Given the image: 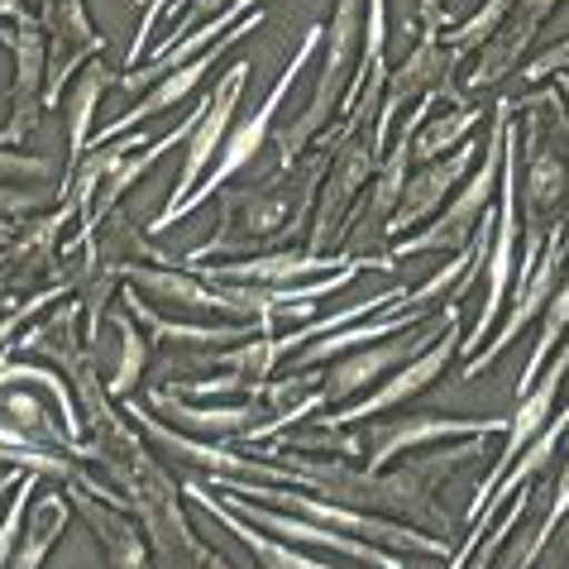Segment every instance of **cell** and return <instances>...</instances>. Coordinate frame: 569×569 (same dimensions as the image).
Listing matches in <instances>:
<instances>
[{
	"label": "cell",
	"mask_w": 569,
	"mask_h": 569,
	"mask_svg": "<svg viewBox=\"0 0 569 569\" xmlns=\"http://www.w3.org/2000/svg\"><path fill=\"white\" fill-rule=\"evenodd\" d=\"M488 450H493V436L446 440L440 450L417 455V460H407L398 469H369V465L340 460V455H330V460H311V455H297V450H263V460L288 469L292 488H307V493H316V498L345 502V508H359V512L407 521V527H421V531H431V536L446 541V536L455 531V521L436 502V493L460 469L483 465Z\"/></svg>",
	"instance_id": "obj_1"
},
{
	"label": "cell",
	"mask_w": 569,
	"mask_h": 569,
	"mask_svg": "<svg viewBox=\"0 0 569 569\" xmlns=\"http://www.w3.org/2000/svg\"><path fill=\"white\" fill-rule=\"evenodd\" d=\"M330 144L336 134H321L316 144L302 153V163L288 172H268L259 187H230L220 192V226L207 244H197L192 254H178L182 263H211V259H244V254H263V249H282L292 234L307 230V216L316 207V192L326 182L330 168Z\"/></svg>",
	"instance_id": "obj_2"
},
{
	"label": "cell",
	"mask_w": 569,
	"mask_h": 569,
	"mask_svg": "<svg viewBox=\"0 0 569 569\" xmlns=\"http://www.w3.org/2000/svg\"><path fill=\"white\" fill-rule=\"evenodd\" d=\"M527 134L517 139V201L527 211V249L521 263H536L546 230L569 220V106L565 91H541L521 101Z\"/></svg>",
	"instance_id": "obj_3"
},
{
	"label": "cell",
	"mask_w": 569,
	"mask_h": 569,
	"mask_svg": "<svg viewBox=\"0 0 569 569\" xmlns=\"http://www.w3.org/2000/svg\"><path fill=\"white\" fill-rule=\"evenodd\" d=\"M363 20H369V0H336V14H330L326 43H321L326 62H321V77H316L311 101L292 124H282V130H273V139H268L273 172H288V168L302 163V153L326 134L330 116H340L345 91H350L359 53H363Z\"/></svg>",
	"instance_id": "obj_4"
},
{
	"label": "cell",
	"mask_w": 569,
	"mask_h": 569,
	"mask_svg": "<svg viewBox=\"0 0 569 569\" xmlns=\"http://www.w3.org/2000/svg\"><path fill=\"white\" fill-rule=\"evenodd\" d=\"M508 124H512V101H498L493 106V130L483 139V153L473 163L469 178L455 187L450 201L440 207L421 230L402 234V240L388 244V259H412V254H460V249L479 234V226L488 220L498 201V178H502V139H508Z\"/></svg>",
	"instance_id": "obj_5"
},
{
	"label": "cell",
	"mask_w": 569,
	"mask_h": 569,
	"mask_svg": "<svg viewBox=\"0 0 569 569\" xmlns=\"http://www.w3.org/2000/svg\"><path fill=\"white\" fill-rule=\"evenodd\" d=\"M436 101L440 97H421L412 116L402 120V130H398V139H392V149L383 153V163H378L373 182L359 192L350 220H345L340 254H350V259H363V254L388 259V249H383L388 244V220H392V211H398V201L407 192V178H412V134H417V124L436 110Z\"/></svg>",
	"instance_id": "obj_6"
},
{
	"label": "cell",
	"mask_w": 569,
	"mask_h": 569,
	"mask_svg": "<svg viewBox=\"0 0 569 569\" xmlns=\"http://www.w3.org/2000/svg\"><path fill=\"white\" fill-rule=\"evenodd\" d=\"M321 43H326V24H307L302 49L292 53V62H288V68H282V77L273 82V91H268V97H263V106L254 110V116H244V120H240V124H234V130L226 134V144H220V158L211 163L207 178H201L197 192H192V197H187L182 207H178V220L192 216V211L201 207V201H216V197H220V187H226L230 178H240V172H244V168L254 163V158L268 149V139H273V116H278V106L288 101L292 82H297V77H302V68L311 62V53L321 49Z\"/></svg>",
	"instance_id": "obj_7"
},
{
	"label": "cell",
	"mask_w": 569,
	"mask_h": 569,
	"mask_svg": "<svg viewBox=\"0 0 569 569\" xmlns=\"http://www.w3.org/2000/svg\"><path fill=\"white\" fill-rule=\"evenodd\" d=\"M249 72H254V62L240 58V62H230V68H226V77H216V87H211V97H207V110H201L197 130H192V139H187L182 172H178V182H172V192H168V207L149 220V234L178 226V207L197 192L201 178L211 172V163L220 158V144H226V134L234 130V110H240V97H244V87H249Z\"/></svg>",
	"instance_id": "obj_8"
},
{
	"label": "cell",
	"mask_w": 569,
	"mask_h": 569,
	"mask_svg": "<svg viewBox=\"0 0 569 569\" xmlns=\"http://www.w3.org/2000/svg\"><path fill=\"white\" fill-rule=\"evenodd\" d=\"M460 316V302H440V316L436 321H426L417 330H402V336H392V340H378V345H363V350H350V355H340V359H330V369L321 373V392H326V402L330 407H340V402H355L363 398L373 383H383L388 373H398L402 363H412L421 350H431V345L446 336V326Z\"/></svg>",
	"instance_id": "obj_9"
},
{
	"label": "cell",
	"mask_w": 569,
	"mask_h": 569,
	"mask_svg": "<svg viewBox=\"0 0 569 569\" xmlns=\"http://www.w3.org/2000/svg\"><path fill=\"white\" fill-rule=\"evenodd\" d=\"M565 268H569V220H556V226L546 230V244H541V254H536V263H521L517 268V282H512V292H508V316H502V326L493 330V345H483L479 355H469L465 383H473V378H479L488 363L508 350L521 330L531 326V316L546 311V302L556 297L560 278H565Z\"/></svg>",
	"instance_id": "obj_10"
},
{
	"label": "cell",
	"mask_w": 569,
	"mask_h": 569,
	"mask_svg": "<svg viewBox=\"0 0 569 569\" xmlns=\"http://www.w3.org/2000/svg\"><path fill=\"white\" fill-rule=\"evenodd\" d=\"M72 220L77 211L68 201L14 220V234L0 244V297H24L62 282V230Z\"/></svg>",
	"instance_id": "obj_11"
},
{
	"label": "cell",
	"mask_w": 569,
	"mask_h": 569,
	"mask_svg": "<svg viewBox=\"0 0 569 569\" xmlns=\"http://www.w3.org/2000/svg\"><path fill=\"white\" fill-rule=\"evenodd\" d=\"M455 350H460V316H455V321L446 326V336H440L431 350H421L412 363H402L398 373H388L383 383H378L373 392H363V398L336 407V412H316V421H321V426H363V421H373V417L392 412V407H402V402L421 398L426 388H436V383H440V373L450 369Z\"/></svg>",
	"instance_id": "obj_12"
},
{
	"label": "cell",
	"mask_w": 569,
	"mask_h": 569,
	"mask_svg": "<svg viewBox=\"0 0 569 569\" xmlns=\"http://www.w3.org/2000/svg\"><path fill=\"white\" fill-rule=\"evenodd\" d=\"M508 417H398V421H363V460L369 469H388L392 460H402L407 450L421 446H446V440H469V436H502Z\"/></svg>",
	"instance_id": "obj_13"
},
{
	"label": "cell",
	"mask_w": 569,
	"mask_h": 569,
	"mask_svg": "<svg viewBox=\"0 0 569 569\" xmlns=\"http://www.w3.org/2000/svg\"><path fill=\"white\" fill-rule=\"evenodd\" d=\"M565 373H569V340L560 345L556 355L546 359V369H541V378L521 392L517 398V407H512V417H508V431H502V450H498V460H493V469H488V479L473 488V498H469V508H465V521L473 527L479 521V512H483V502H488V493L498 488V479L512 469V460L521 450H527V440L541 431V426L556 417V398H560V383H565Z\"/></svg>",
	"instance_id": "obj_14"
},
{
	"label": "cell",
	"mask_w": 569,
	"mask_h": 569,
	"mask_svg": "<svg viewBox=\"0 0 569 569\" xmlns=\"http://www.w3.org/2000/svg\"><path fill=\"white\" fill-rule=\"evenodd\" d=\"M10 58H14V82H10V120L0 130V144L20 149L39 130V116L49 110L43 106V91H49V34H43L34 10L14 14Z\"/></svg>",
	"instance_id": "obj_15"
},
{
	"label": "cell",
	"mask_w": 569,
	"mask_h": 569,
	"mask_svg": "<svg viewBox=\"0 0 569 569\" xmlns=\"http://www.w3.org/2000/svg\"><path fill=\"white\" fill-rule=\"evenodd\" d=\"M220 498H226L230 512H240L244 521H254V527L282 536V541L292 546H316V550H340L345 560H355L359 569H402V556L388 546H373V541H359V536H345V531H330L321 521L311 517H297V512H282V508H268V502H254L244 493H226V488H216Z\"/></svg>",
	"instance_id": "obj_16"
},
{
	"label": "cell",
	"mask_w": 569,
	"mask_h": 569,
	"mask_svg": "<svg viewBox=\"0 0 569 569\" xmlns=\"http://www.w3.org/2000/svg\"><path fill=\"white\" fill-rule=\"evenodd\" d=\"M34 14L49 34V91H43V106H58L62 91L72 87V77L87 68V58L106 53V39L97 34L87 14V0H34Z\"/></svg>",
	"instance_id": "obj_17"
},
{
	"label": "cell",
	"mask_w": 569,
	"mask_h": 569,
	"mask_svg": "<svg viewBox=\"0 0 569 569\" xmlns=\"http://www.w3.org/2000/svg\"><path fill=\"white\" fill-rule=\"evenodd\" d=\"M259 24H263V6H254V10H249L240 24L230 29L226 39H216L211 49H201V53H197L192 62H182V68H172L168 77H158V82H153V87L144 91V101H134V106L124 110L120 120H110L106 130H97L91 139H97V144H110V139L130 134L134 124H144V120H153V116H163V110H172L178 101H187V97H192V91L201 87V77H207V72L216 68V62H220V53H226V49H234V43H240V39H249V34H254Z\"/></svg>",
	"instance_id": "obj_18"
},
{
	"label": "cell",
	"mask_w": 569,
	"mask_h": 569,
	"mask_svg": "<svg viewBox=\"0 0 569 569\" xmlns=\"http://www.w3.org/2000/svg\"><path fill=\"white\" fill-rule=\"evenodd\" d=\"M479 153H483L479 139H465V144H460V149H450L446 158L417 163V168H412V178H407V192H402V201H398V211H392V220H388V240H402V234L421 230L426 220H431V216L450 201L455 187H460L469 172H473Z\"/></svg>",
	"instance_id": "obj_19"
},
{
	"label": "cell",
	"mask_w": 569,
	"mask_h": 569,
	"mask_svg": "<svg viewBox=\"0 0 569 569\" xmlns=\"http://www.w3.org/2000/svg\"><path fill=\"white\" fill-rule=\"evenodd\" d=\"M556 6L560 0H512V10H508V20L498 24V34L473 53L465 91H488V87L508 82V77H517L521 68H527L531 43H536V34H541V24L550 20Z\"/></svg>",
	"instance_id": "obj_20"
},
{
	"label": "cell",
	"mask_w": 569,
	"mask_h": 569,
	"mask_svg": "<svg viewBox=\"0 0 569 569\" xmlns=\"http://www.w3.org/2000/svg\"><path fill=\"white\" fill-rule=\"evenodd\" d=\"M350 263V254H311V249H263V254H244V259H220L211 268H197L211 282H254V288H297V282L326 278L336 268Z\"/></svg>",
	"instance_id": "obj_21"
},
{
	"label": "cell",
	"mask_w": 569,
	"mask_h": 569,
	"mask_svg": "<svg viewBox=\"0 0 569 569\" xmlns=\"http://www.w3.org/2000/svg\"><path fill=\"white\" fill-rule=\"evenodd\" d=\"M68 502L72 512L87 521V531L97 536V550L106 556V569H153V550H149V536L139 527L134 512L116 508L97 493H87L82 483H68Z\"/></svg>",
	"instance_id": "obj_22"
},
{
	"label": "cell",
	"mask_w": 569,
	"mask_h": 569,
	"mask_svg": "<svg viewBox=\"0 0 569 569\" xmlns=\"http://www.w3.org/2000/svg\"><path fill=\"white\" fill-rule=\"evenodd\" d=\"M565 431H569V407H560V412L556 417H550L546 426H541V431H536L531 440H527V450H521L517 455V460H512V469L508 473H502V479H498V488H493V493H488V502H483V512H479V521H473V527H469V536H465V546L460 550H455V556H450V569H460L469 556H473V550H479V541H483V531L488 527H493V512L502 508V502H508L512 493H517V488L521 483H531V479H541V473L550 469V460H556V450H560V440H565Z\"/></svg>",
	"instance_id": "obj_23"
},
{
	"label": "cell",
	"mask_w": 569,
	"mask_h": 569,
	"mask_svg": "<svg viewBox=\"0 0 569 569\" xmlns=\"http://www.w3.org/2000/svg\"><path fill=\"white\" fill-rule=\"evenodd\" d=\"M182 498H192L197 508H201V512H211L230 536H240V546L249 550V556H254L259 569H345V565H326V560H316V556H302V546L282 541V536L254 527V521H244L240 512H230L226 502H220L216 488H211V483H201L197 473H187V479H182Z\"/></svg>",
	"instance_id": "obj_24"
},
{
	"label": "cell",
	"mask_w": 569,
	"mask_h": 569,
	"mask_svg": "<svg viewBox=\"0 0 569 569\" xmlns=\"http://www.w3.org/2000/svg\"><path fill=\"white\" fill-rule=\"evenodd\" d=\"M116 82H120V72L110 68L106 53L87 58V68L72 77V97H68V168L82 163L91 134H97V106H101V97Z\"/></svg>",
	"instance_id": "obj_25"
},
{
	"label": "cell",
	"mask_w": 569,
	"mask_h": 569,
	"mask_svg": "<svg viewBox=\"0 0 569 569\" xmlns=\"http://www.w3.org/2000/svg\"><path fill=\"white\" fill-rule=\"evenodd\" d=\"M565 517H569V460L556 473V483H550L546 512H541V521H536V531L508 536L502 550H498V560H493V569H536V565H541V556H546V546H550V536L560 531Z\"/></svg>",
	"instance_id": "obj_26"
},
{
	"label": "cell",
	"mask_w": 569,
	"mask_h": 569,
	"mask_svg": "<svg viewBox=\"0 0 569 569\" xmlns=\"http://www.w3.org/2000/svg\"><path fill=\"white\" fill-rule=\"evenodd\" d=\"M68 521H72L68 493H39L34 508H29L24 531H20V546H14V556H10V569H43L49 565L58 536L68 531Z\"/></svg>",
	"instance_id": "obj_27"
},
{
	"label": "cell",
	"mask_w": 569,
	"mask_h": 569,
	"mask_svg": "<svg viewBox=\"0 0 569 569\" xmlns=\"http://www.w3.org/2000/svg\"><path fill=\"white\" fill-rule=\"evenodd\" d=\"M483 116H493V110L469 106V101H450L446 116H426L412 134V163H431V158H446L450 149H460L465 139H473Z\"/></svg>",
	"instance_id": "obj_28"
},
{
	"label": "cell",
	"mask_w": 569,
	"mask_h": 569,
	"mask_svg": "<svg viewBox=\"0 0 569 569\" xmlns=\"http://www.w3.org/2000/svg\"><path fill=\"white\" fill-rule=\"evenodd\" d=\"M110 326H116V336H120V359H116V369H110V378H106V392H110V402H124L134 392V383L144 378V369H149V355H153V340L144 336V326L134 321L130 311H116L110 316Z\"/></svg>",
	"instance_id": "obj_29"
},
{
	"label": "cell",
	"mask_w": 569,
	"mask_h": 569,
	"mask_svg": "<svg viewBox=\"0 0 569 569\" xmlns=\"http://www.w3.org/2000/svg\"><path fill=\"white\" fill-rule=\"evenodd\" d=\"M508 10H512V0H483V6L473 10L465 24H455V29H450V39H446L450 58H455V62H465L469 53H479L483 43L498 34V24L508 20Z\"/></svg>",
	"instance_id": "obj_30"
},
{
	"label": "cell",
	"mask_w": 569,
	"mask_h": 569,
	"mask_svg": "<svg viewBox=\"0 0 569 569\" xmlns=\"http://www.w3.org/2000/svg\"><path fill=\"white\" fill-rule=\"evenodd\" d=\"M58 163L43 153H20L10 144H0V182H53Z\"/></svg>",
	"instance_id": "obj_31"
},
{
	"label": "cell",
	"mask_w": 569,
	"mask_h": 569,
	"mask_svg": "<svg viewBox=\"0 0 569 569\" xmlns=\"http://www.w3.org/2000/svg\"><path fill=\"white\" fill-rule=\"evenodd\" d=\"M178 0H139V29H134V39H130V68H139L144 62V49H149V34H153V24H158V14L172 10ZM124 68V72H130Z\"/></svg>",
	"instance_id": "obj_32"
},
{
	"label": "cell",
	"mask_w": 569,
	"mask_h": 569,
	"mask_svg": "<svg viewBox=\"0 0 569 569\" xmlns=\"http://www.w3.org/2000/svg\"><path fill=\"white\" fill-rule=\"evenodd\" d=\"M560 72H569V39L556 43V49H546L541 58H527V68H521L517 77L527 87H536V82H550V77H560Z\"/></svg>",
	"instance_id": "obj_33"
},
{
	"label": "cell",
	"mask_w": 569,
	"mask_h": 569,
	"mask_svg": "<svg viewBox=\"0 0 569 569\" xmlns=\"http://www.w3.org/2000/svg\"><path fill=\"white\" fill-rule=\"evenodd\" d=\"M230 0H192V6H187V14L178 20V29H172V34L163 39V49L168 43H178V39H187V29H197V24H207V20H216L220 10H226Z\"/></svg>",
	"instance_id": "obj_34"
},
{
	"label": "cell",
	"mask_w": 569,
	"mask_h": 569,
	"mask_svg": "<svg viewBox=\"0 0 569 569\" xmlns=\"http://www.w3.org/2000/svg\"><path fill=\"white\" fill-rule=\"evenodd\" d=\"M0 20H6V14H0ZM10 34L14 29H0V49H10Z\"/></svg>",
	"instance_id": "obj_35"
},
{
	"label": "cell",
	"mask_w": 569,
	"mask_h": 569,
	"mask_svg": "<svg viewBox=\"0 0 569 569\" xmlns=\"http://www.w3.org/2000/svg\"><path fill=\"white\" fill-rule=\"evenodd\" d=\"M560 82H565V106H569V72H560Z\"/></svg>",
	"instance_id": "obj_36"
},
{
	"label": "cell",
	"mask_w": 569,
	"mask_h": 569,
	"mask_svg": "<svg viewBox=\"0 0 569 569\" xmlns=\"http://www.w3.org/2000/svg\"><path fill=\"white\" fill-rule=\"evenodd\" d=\"M431 6H440V0H431Z\"/></svg>",
	"instance_id": "obj_37"
},
{
	"label": "cell",
	"mask_w": 569,
	"mask_h": 569,
	"mask_svg": "<svg viewBox=\"0 0 569 569\" xmlns=\"http://www.w3.org/2000/svg\"><path fill=\"white\" fill-rule=\"evenodd\" d=\"M565 569H569V565H565Z\"/></svg>",
	"instance_id": "obj_38"
}]
</instances>
